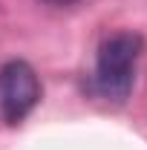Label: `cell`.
<instances>
[{
    "mask_svg": "<svg viewBox=\"0 0 147 150\" xmlns=\"http://www.w3.org/2000/svg\"><path fill=\"white\" fill-rule=\"evenodd\" d=\"M144 49L141 35L133 32H115L98 46L92 90L107 101H124L136 84V64Z\"/></svg>",
    "mask_w": 147,
    "mask_h": 150,
    "instance_id": "cell-1",
    "label": "cell"
},
{
    "mask_svg": "<svg viewBox=\"0 0 147 150\" xmlns=\"http://www.w3.org/2000/svg\"><path fill=\"white\" fill-rule=\"evenodd\" d=\"M40 101V81L32 64L6 61L0 67V118L6 124H20Z\"/></svg>",
    "mask_w": 147,
    "mask_h": 150,
    "instance_id": "cell-2",
    "label": "cell"
},
{
    "mask_svg": "<svg viewBox=\"0 0 147 150\" xmlns=\"http://www.w3.org/2000/svg\"><path fill=\"white\" fill-rule=\"evenodd\" d=\"M43 3H49V6H69V3H78V0H43Z\"/></svg>",
    "mask_w": 147,
    "mask_h": 150,
    "instance_id": "cell-3",
    "label": "cell"
}]
</instances>
